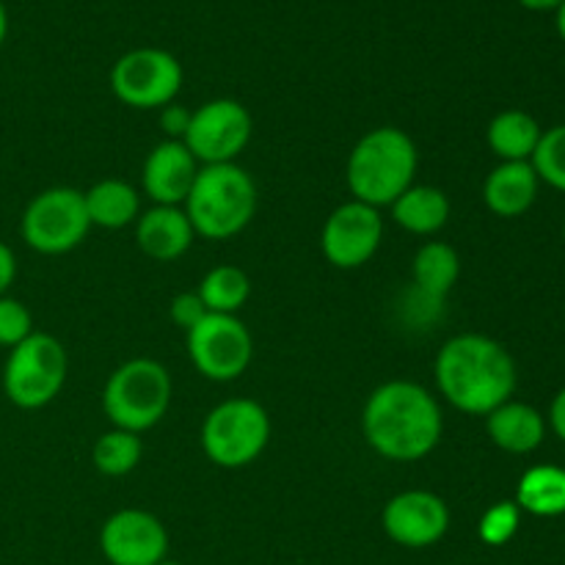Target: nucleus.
Masks as SVG:
<instances>
[{"label": "nucleus", "instance_id": "c9c22d12", "mask_svg": "<svg viewBox=\"0 0 565 565\" xmlns=\"http://www.w3.org/2000/svg\"><path fill=\"white\" fill-rule=\"evenodd\" d=\"M158 565H180V563H174V561H169V557H166V561L158 563Z\"/></svg>", "mask_w": 565, "mask_h": 565}, {"label": "nucleus", "instance_id": "7ed1b4c3", "mask_svg": "<svg viewBox=\"0 0 565 565\" xmlns=\"http://www.w3.org/2000/svg\"><path fill=\"white\" fill-rule=\"evenodd\" d=\"M419 152L414 138L401 127H375L356 141L348 154L345 182L356 202L370 207H392L403 191L414 185Z\"/></svg>", "mask_w": 565, "mask_h": 565}, {"label": "nucleus", "instance_id": "f03ea898", "mask_svg": "<svg viewBox=\"0 0 565 565\" xmlns=\"http://www.w3.org/2000/svg\"><path fill=\"white\" fill-rule=\"evenodd\" d=\"M436 386L458 412L486 417L516 390V362L486 334H458L436 353Z\"/></svg>", "mask_w": 565, "mask_h": 565}, {"label": "nucleus", "instance_id": "c756f323", "mask_svg": "<svg viewBox=\"0 0 565 565\" xmlns=\"http://www.w3.org/2000/svg\"><path fill=\"white\" fill-rule=\"evenodd\" d=\"M191 114L193 110H188L185 105H166V108H160V130L166 132V141H182L188 132V125H191Z\"/></svg>", "mask_w": 565, "mask_h": 565}, {"label": "nucleus", "instance_id": "412c9836", "mask_svg": "<svg viewBox=\"0 0 565 565\" xmlns=\"http://www.w3.org/2000/svg\"><path fill=\"white\" fill-rule=\"evenodd\" d=\"M92 226L99 230H125L141 215V196L125 180H103L83 193Z\"/></svg>", "mask_w": 565, "mask_h": 565}, {"label": "nucleus", "instance_id": "4468645a", "mask_svg": "<svg viewBox=\"0 0 565 565\" xmlns=\"http://www.w3.org/2000/svg\"><path fill=\"white\" fill-rule=\"evenodd\" d=\"M99 550L110 565H158L169 555V533L154 513L125 508L103 524Z\"/></svg>", "mask_w": 565, "mask_h": 565}, {"label": "nucleus", "instance_id": "aec40b11", "mask_svg": "<svg viewBox=\"0 0 565 565\" xmlns=\"http://www.w3.org/2000/svg\"><path fill=\"white\" fill-rule=\"evenodd\" d=\"M392 218L412 235H436L450 221V199L434 185H412L392 202Z\"/></svg>", "mask_w": 565, "mask_h": 565}, {"label": "nucleus", "instance_id": "72a5a7b5", "mask_svg": "<svg viewBox=\"0 0 565 565\" xmlns=\"http://www.w3.org/2000/svg\"><path fill=\"white\" fill-rule=\"evenodd\" d=\"M6 36H9V11H6V3L0 0V47H3Z\"/></svg>", "mask_w": 565, "mask_h": 565}, {"label": "nucleus", "instance_id": "f8f14e48", "mask_svg": "<svg viewBox=\"0 0 565 565\" xmlns=\"http://www.w3.org/2000/svg\"><path fill=\"white\" fill-rule=\"evenodd\" d=\"M381 241H384V218L379 207H370L356 199L340 204L326 218L320 232L323 257L340 270H356L367 265L379 252Z\"/></svg>", "mask_w": 565, "mask_h": 565}, {"label": "nucleus", "instance_id": "1a4fd4ad", "mask_svg": "<svg viewBox=\"0 0 565 565\" xmlns=\"http://www.w3.org/2000/svg\"><path fill=\"white\" fill-rule=\"evenodd\" d=\"M182 77V64L169 50L136 47L116 58L110 70V88L127 108H166L180 94Z\"/></svg>", "mask_w": 565, "mask_h": 565}, {"label": "nucleus", "instance_id": "9d476101", "mask_svg": "<svg viewBox=\"0 0 565 565\" xmlns=\"http://www.w3.org/2000/svg\"><path fill=\"white\" fill-rule=\"evenodd\" d=\"M188 356L193 367L215 384L241 379L254 356L252 331L237 315H213L188 331Z\"/></svg>", "mask_w": 565, "mask_h": 565}, {"label": "nucleus", "instance_id": "a211bd4d", "mask_svg": "<svg viewBox=\"0 0 565 565\" xmlns=\"http://www.w3.org/2000/svg\"><path fill=\"white\" fill-rule=\"evenodd\" d=\"M486 430L500 450L513 452V456H527V452L539 450L541 441H544L546 423L539 408L508 401L491 414H486Z\"/></svg>", "mask_w": 565, "mask_h": 565}, {"label": "nucleus", "instance_id": "e433bc0d", "mask_svg": "<svg viewBox=\"0 0 565 565\" xmlns=\"http://www.w3.org/2000/svg\"><path fill=\"white\" fill-rule=\"evenodd\" d=\"M563 232H565V230H563Z\"/></svg>", "mask_w": 565, "mask_h": 565}, {"label": "nucleus", "instance_id": "6ab92c4d", "mask_svg": "<svg viewBox=\"0 0 565 565\" xmlns=\"http://www.w3.org/2000/svg\"><path fill=\"white\" fill-rule=\"evenodd\" d=\"M417 296L439 309L461 276V257L445 241H428L417 248L412 263Z\"/></svg>", "mask_w": 565, "mask_h": 565}, {"label": "nucleus", "instance_id": "2eb2a0df", "mask_svg": "<svg viewBox=\"0 0 565 565\" xmlns=\"http://www.w3.org/2000/svg\"><path fill=\"white\" fill-rule=\"evenodd\" d=\"M199 174V160L182 141H160L143 160L141 185L154 204L180 207Z\"/></svg>", "mask_w": 565, "mask_h": 565}, {"label": "nucleus", "instance_id": "ddd939ff", "mask_svg": "<svg viewBox=\"0 0 565 565\" xmlns=\"http://www.w3.org/2000/svg\"><path fill=\"white\" fill-rule=\"evenodd\" d=\"M386 539L406 550H428L439 544L450 530V508L434 491H403L392 497L381 513Z\"/></svg>", "mask_w": 565, "mask_h": 565}, {"label": "nucleus", "instance_id": "b1692460", "mask_svg": "<svg viewBox=\"0 0 565 565\" xmlns=\"http://www.w3.org/2000/svg\"><path fill=\"white\" fill-rule=\"evenodd\" d=\"M196 292L207 312L237 315V309L252 296V281H248L246 270L235 268V265H218V268L204 274Z\"/></svg>", "mask_w": 565, "mask_h": 565}, {"label": "nucleus", "instance_id": "f704fd0d", "mask_svg": "<svg viewBox=\"0 0 565 565\" xmlns=\"http://www.w3.org/2000/svg\"><path fill=\"white\" fill-rule=\"evenodd\" d=\"M557 31H561L563 42H565V3L557 9Z\"/></svg>", "mask_w": 565, "mask_h": 565}, {"label": "nucleus", "instance_id": "2f4dec72", "mask_svg": "<svg viewBox=\"0 0 565 565\" xmlns=\"http://www.w3.org/2000/svg\"><path fill=\"white\" fill-rule=\"evenodd\" d=\"M550 423H552V430H555V434L565 441V390L557 392V397L552 401Z\"/></svg>", "mask_w": 565, "mask_h": 565}, {"label": "nucleus", "instance_id": "0eeeda50", "mask_svg": "<svg viewBox=\"0 0 565 565\" xmlns=\"http://www.w3.org/2000/svg\"><path fill=\"white\" fill-rule=\"evenodd\" d=\"M270 441V417L257 401L232 397L204 417L202 450L215 467L243 469L257 461Z\"/></svg>", "mask_w": 565, "mask_h": 565}, {"label": "nucleus", "instance_id": "473e14b6", "mask_svg": "<svg viewBox=\"0 0 565 565\" xmlns=\"http://www.w3.org/2000/svg\"><path fill=\"white\" fill-rule=\"evenodd\" d=\"M516 3L530 11H557L565 0H516Z\"/></svg>", "mask_w": 565, "mask_h": 565}, {"label": "nucleus", "instance_id": "423d86ee", "mask_svg": "<svg viewBox=\"0 0 565 565\" xmlns=\"http://www.w3.org/2000/svg\"><path fill=\"white\" fill-rule=\"evenodd\" d=\"M66 351L47 331H33L11 348L3 364V392L22 412L50 406L66 384Z\"/></svg>", "mask_w": 565, "mask_h": 565}, {"label": "nucleus", "instance_id": "a878e982", "mask_svg": "<svg viewBox=\"0 0 565 565\" xmlns=\"http://www.w3.org/2000/svg\"><path fill=\"white\" fill-rule=\"evenodd\" d=\"M530 163H533L539 180L557 191H565V125L552 127L541 136Z\"/></svg>", "mask_w": 565, "mask_h": 565}, {"label": "nucleus", "instance_id": "f257e3e1", "mask_svg": "<svg viewBox=\"0 0 565 565\" xmlns=\"http://www.w3.org/2000/svg\"><path fill=\"white\" fill-rule=\"evenodd\" d=\"M362 430L381 458L412 463L436 450L445 419L439 403L425 386L414 381H386L364 403Z\"/></svg>", "mask_w": 565, "mask_h": 565}, {"label": "nucleus", "instance_id": "39448f33", "mask_svg": "<svg viewBox=\"0 0 565 565\" xmlns=\"http://www.w3.org/2000/svg\"><path fill=\"white\" fill-rule=\"evenodd\" d=\"M171 384L169 370L154 359H130L110 373L103 392V408L110 425L141 436L169 414Z\"/></svg>", "mask_w": 565, "mask_h": 565}, {"label": "nucleus", "instance_id": "5701e85b", "mask_svg": "<svg viewBox=\"0 0 565 565\" xmlns=\"http://www.w3.org/2000/svg\"><path fill=\"white\" fill-rule=\"evenodd\" d=\"M519 511L533 516H561L565 513V469L533 467L522 475L516 489Z\"/></svg>", "mask_w": 565, "mask_h": 565}, {"label": "nucleus", "instance_id": "bb28decb", "mask_svg": "<svg viewBox=\"0 0 565 565\" xmlns=\"http://www.w3.org/2000/svg\"><path fill=\"white\" fill-rule=\"evenodd\" d=\"M519 522H522V511H519L516 502H497L480 516V541L486 546H505L516 535Z\"/></svg>", "mask_w": 565, "mask_h": 565}, {"label": "nucleus", "instance_id": "7c9ffc66", "mask_svg": "<svg viewBox=\"0 0 565 565\" xmlns=\"http://www.w3.org/2000/svg\"><path fill=\"white\" fill-rule=\"evenodd\" d=\"M17 279V259L6 243H0V296H9V287Z\"/></svg>", "mask_w": 565, "mask_h": 565}, {"label": "nucleus", "instance_id": "c85d7f7f", "mask_svg": "<svg viewBox=\"0 0 565 565\" xmlns=\"http://www.w3.org/2000/svg\"><path fill=\"white\" fill-rule=\"evenodd\" d=\"M169 315H171V320H174L180 329H185V334H188V331H191L193 326L202 323L210 312H207V307L202 303V298H199V292H180V296L171 298Z\"/></svg>", "mask_w": 565, "mask_h": 565}, {"label": "nucleus", "instance_id": "393cba45", "mask_svg": "<svg viewBox=\"0 0 565 565\" xmlns=\"http://www.w3.org/2000/svg\"><path fill=\"white\" fill-rule=\"evenodd\" d=\"M141 436L114 428L99 436L97 445H94L92 461L97 467V472L105 475V478H121V475H130L141 463Z\"/></svg>", "mask_w": 565, "mask_h": 565}, {"label": "nucleus", "instance_id": "cd10ccee", "mask_svg": "<svg viewBox=\"0 0 565 565\" xmlns=\"http://www.w3.org/2000/svg\"><path fill=\"white\" fill-rule=\"evenodd\" d=\"M33 315L22 301L0 296V348H17L33 334Z\"/></svg>", "mask_w": 565, "mask_h": 565}, {"label": "nucleus", "instance_id": "4be33fe9", "mask_svg": "<svg viewBox=\"0 0 565 565\" xmlns=\"http://www.w3.org/2000/svg\"><path fill=\"white\" fill-rule=\"evenodd\" d=\"M541 136H544L541 125L533 116L524 114V110H502V114L491 119L489 132H486L491 152L502 163H516V160L533 158Z\"/></svg>", "mask_w": 565, "mask_h": 565}, {"label": "nucleus", "instance_id": "f3484780", "mask_svg": "<svg viewBox=\"0 0 565 565\" xmlns=\"http://www.w3.org/2000/svg\"><path fill=\"white\" fill-rule=\"evenodd\" d=\"M539 174L530 160L500 163L483 182V202L500 218H519L539 196Z\"/></svg>", "mask_w": 565, "mask_h": 565}, {"label": "nucleus", "instance_id": "dca6fc26", "mask_svg": "<svg viewBox=\"0 0 565 565\" xmlns=\"http://www.w3.org/2000/svg\"><path fill=\"white\" fill-rule=\"evenodd\" d=\"M193 232L191 221H188L182 207H166V204H154L147 213L138 215L136 221V243L149 259L154 263H174L182 254L191 248Z\"/></svg>", "mask_w": 565, "mask_h": 565}, {"label": "nucleus", "instance_id": "6e6552de", "mask_svg": "<svg viewBox=\"0 0 565 565\" xmlns=\"http://www.w3.org/2000/svg\"><path fill=\"white\" fill-rule=\"evenodd\" d=\"M92 221L86 213V199L75 188H47L28 202L22 213V241L39 254H66L86 241Z\"/></svg>", "mask_w": 565, "mask_h": 565}, {"label": "nucleus", "instance_id": "9b49d317", "mask_svg": "<svg viewBox=\"0 0 565 565\" xmlns=\"http://www.w3.org/2000/svg\"><path fill=\"white\" fill-rule=\"evenodd\" d=\"M252 130L254 121L246 105L221 97L193 110L182 143L204 166L235 163L237 154L252 141Z\"/></svg>", "mask_w": 565, "mask_h": 565}, {"label": "nucleus", "instance_id": "20e7f679", "mask_svg": "<svg viewBox=\"0 0 565 565\" xmlns=\"http://www.w3.org/2000/svg\"><path fill=\"white\" fill-rule=\"evenodd\" d=\"M257 207L259 193L254 177L237 163H218L199 169L182 210L199 237L230 241L252 224Z\"/></svg>", "mask_w": 565, "mask_h": 565}]
</instances>
